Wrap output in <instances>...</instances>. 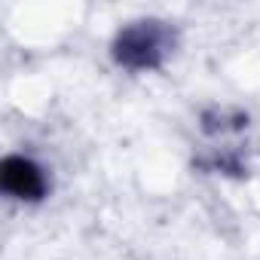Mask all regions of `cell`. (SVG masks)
Returning a JSON list of instances; mask_svg holds the SVG:
<instances>
[{"instance_id": "6da1fadb", "label": "cell", "mask_w": 260, "mask_h": 260, "mask_svg": "<svg viewBox=\"0 0 260 260\" xmlns=\"http://www.w3.org/2000/svg\"><path fill=\"white\" fill-rule=\"evenodd\" d=\"M172 34L159 22H132L113 40V61L128 71H153L162 64Z\"/></svg>"}, {"instance_id": "7a4b0ae2", "label": "cell", "mask_w": 260, "mask_h": 260, "mask_svg": "<svg viewBox=\"0 0 260 260\" xmlns=\"http://www.w3.org/2000/svg\"><path fill=\"white\" fill-rule=\"evenodd\" d=\"M0 184L10 196L25 202H40L49 190L46 172L28 156H7L4 166H0Z\"/></svg>"}]
</instances>
